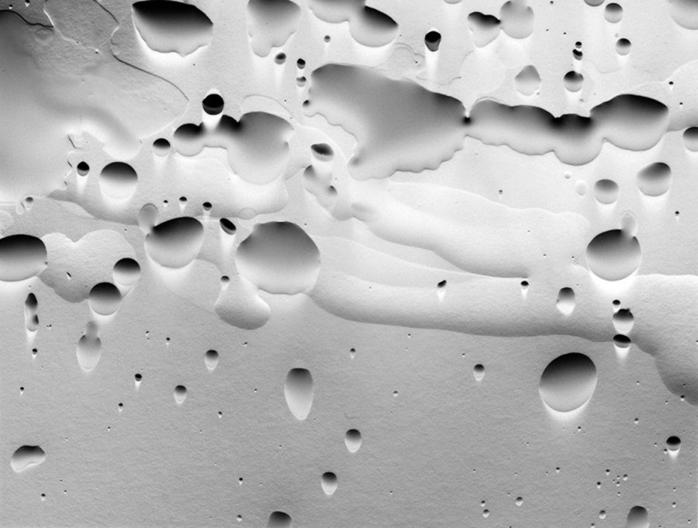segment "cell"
I'll return each instance as SVG.
<instances>
[{"instance_id":"cell-1","label":"cell","mask_w":698,"mask_h":528,"mask_svg":"<svg viewBox=\"0 0 698 528\" xmlns=\"http://www.w3.org/2000/svg\"><path fill=\"white\" fill-rule=\"evenodd\" d=\"M301 109L305 117H321L354 138L347 169L359 181L437 171L467 138L463 102L369 66L317 68Z\"/></svg>"},{"instance_id":"cell-2","label":"cell","mask_w":698,"mask_h":528,"mask_svg":"<svg viewBox=\"0 0 698 528\" xmlns=\"http://www.w3.org/2000/svg\"><path fill=\"white\" fill-rule=\"evenodd\" d=\"M467 138L527 156L554 152L562 164L576 166L586 151L587 125L584 116L573 113L554 117L543 108L487 99L467 116Z\"/></svg>"},{"instance_id":"cell-3","label":"cell","mask_w":698,"mask_h":528,"mask_svg":"<svg viewBox=\"0 0 698 528\" xmlns=\"http://www.w3.org/2000/svg\"><path fill=\"white\" fill-rule=\"evenodd\" d=\"M235 265L242 278L262 292L297 295L316 282L321 256L300 226L272 221L254 226L236 250Z\"/></svg>"},{"instance_id":"cell-4","label":"cell","mask_w":698,"mask_h":528,"mask_svg":"<svg viewBox=\"0 0 698 528\" xmlns=\"http://www.w3.org/2000/svg\"><path fill=\"white\" fill-rule=\"evenodd\" d=\"M204 124L205 149H224L229 169L245 184H271L287 168L294 134L287 119L251 111L239 121L224 115L211 126Z\"/></svg>"},{"instance_id":"cell-5","label":"cell","mask_w":698,"mask_h":528,"mask_svg":"<svg viewBox=\"0 0 698 528\" xmlns=\"http://www.w3.org/2000/svg\"><path fill=\"white\" fill-rule=\"evenodd\" d=\"M132 18L143 41L153 51L187 56L211 43L214 25L198 6L171 0L132 4Z\"/></svg>"},{"instance_id":"cell-6","label":"cell","mask_w":698,"mask_h":528,"mask_svg":"<svg viewBox=\"0 0 698 528\" xmlns=\"http://www.w3.org/2000/svg\"><path fill=\"white\" fill-rule=\"evenodd\" d=\"M604 144L630 151L656 147L668 131L670 111L666 104L646 96L621 94L590 111Z\"/></svg>"},{"instance_id":"cell-7","label":"cell","mask_w":698,"mask_h":528,"mask_svg":"<svg viewBox=\"0 0 698 528\" xmlns=\"http://www.w3.org/2000/svg\"><path fill=\"white\" fill-rule=\"evenodd\" d=\"M597 370L587 355H560L551 362L540 378L542 400L558 413H570L587 403L596 390Z\"/></svg>"},{"instance_id":"cell-8","label":"cell","mask_w":698,"mask_h":528,"mask_svg":"<svg viewBox=\"0 0 698 528\" xmlns=\"http://www.w3.org/2000/svg\"><path fill=\"white\" fill-rule=\"evenodd\" d=\"M309 9L330 24L347 22L352 39L368 48H382L393 42L399 25L390 16L371 8L365 0H308Z\"/></svg>"},{"instance_id":"cell-9","label":"cell","mask_w":698,"mask_h":528,"mask_svg":"<svg viewBox=\"0 0 698 528\" xmlns=\"http://www.w3.org/2000/svg\"><path fill=\"white\" fill-rule=\"evenodd\" d=\"M302 11L290 0H250L246 23L252 52L266 58L281 48L300 28Z\"/></svg>"},{"instance_id":"cell-10","label":"cell","mask_w":698,"mask_h":528,"mask_svg":"<svg viewBox=\"0 0 698 528\" xmlns=\"http://www.w3.org/2000/svg\"><path fill=\"white\" fill-rule=\"evenodd\" d=\"M204 227L197 219L178 217L155 225L145 238L146 251L161 267L179 270L197 258Z\"/></svg>"},{"instance_id":"cell-11","label":"cell","mask_w":698,"mask_h":528,"mask_svg":"<svg viewBox=\"0 0 698 528\" xmlns=\"http://www.w3.org/2000/svg\"><path fill=\"white\" fill-rule=\"evenodd\" d=\"M588 267L597 277L608 282L624 280L633 274L642 262L639 241L622 229L597 234L586 251Z\"/></svg>"},{"instance_id":"cell-12","label":"cell","mask_w":698,"mask_h":528,"mask_svg":"<svg viewBox=\"0 0 698 528\" xmlns=\"http://www.w3.org/2000/svg\"><path fill=\"white\" fill-rule=\"evenodd\" d=\"M48 264L44 241L33 235L0 239V281L16 282L36 277Z\"/></svg>"},{"instance_id":"cell-13","label":"cell","mask_w":698,"mask_h":528,"mask_svg":"<svg viewBox=\"0 0 698 528\" xmlns=\"http://www.w3.org/2000/svg\"><path fill=\"white\" fill-rule=\"evenodd\" d=\"M285 397L291 413L299 420L310 414L314 402V380L307 369L296 368L289 372L285 382Z\"/></svg>"},{"instance_id":"cell-14","label":"cell","mask_w":698,"mask_h":528,"mask_svg":"<svg viewBox=\"0 0 698 528\" xmlns=\"http://www.w3.org/2000/svg\"><path fill=\"white\" fill-rule=\"evenodd\" d=\"M139 176L132 166L122 161L105 166L99 174V186L103 194L114 200H126L137 190Z\"/></svg>"},{"instance_id":"cell-15","label":"cell","mask_w":698,"mask_h":528,"mask_svg":"<svg viewBox=\"0 0 698 528\" xmlns=\"http://www.w3.org/2000/svg\"><path fill=\"white\" fill-rule=\"evenodd\" d=\"M501 29L514 39H527L533 34L534 9L524 1L505 2L500 9Z\"/></svg>"},{"instance_id":"cell-16","label":"cell","mask_w":698,"mask_h":528,"mask_svg":"<svg viewBox=\"0 0 698 528\" xmlns=\"http://www.w3.org/2000/svg\"><path fill=\"white\" fill-rule=\"evenodd\" d=\"M672 181V169L664 162H654L646 166L638 171L636 180L639 191L648 197L666 194Z\"/></svg>"},{"instance_id":"cell-17","label":"cell","mask_w":698,"mask_h":528,"mask_svg":"<svg viewBox=\"0 0 698 528\" xmlns=\"http://www.w3.org/2000/svg\"><path fill=\"white\" fill-rule=\"evenodd\" d=\"M204 124H186L176 129L174 148L179 155L192 158L201 154L204 147Z\"/></svg>"},{"instance_id":"cell-18","label":"cell","mask_w":698,"mask_h":528,"mask_svg":"<svg viewBox=\"0 0 698 528\" xmlns=\"http://www.w3.org/2000/svg\"><path fill=\"white\" fill-rule=\"evenodd\" d=\"M122 294L119 289L111 282H99L94 285L89 294V304L94 313L101 317L115 314L121 307Z\"/></svg>"},{"instance_id":"cell-19","label":"cell","mask_w":698,"mask_h":528,"mask_svg":"<svg viewBox=\"0 0 698 528\" xmlns=\"http://www.w3.org/2000/svg\"><path fill=\"white\" fill-rule=\"evenodd\" d=\"M467 24L474 44L480 49L494 41L502 31L499 19L481 12H472L468 15Z\"/></svg>"},{"instance_id":"cell-20","label":"cell","mask_w":698,"mask_h":528,"mask_svg":"<svg viewBox=\"0 0 698 528\" xmlns=\"http://www.w3.org/2000/svg\"><path fill=\"white\" fill-rule=\"evenodd\" d=\"M102 344L99 337L98 325L89 322L86 333L76 344V357L79 365L86 371L94 369L101 359Z\"/></svg>"},{"instance_id":"cell-21","label":"cell","mask_w":698,"mask_h":528,"mask_svg":"<svg viewBox=\"0 0 698 528\" xmlns=\"http://www.w3.org/2000/svg\"><path fill=\"white\" fill-rule=\"evenodd\" d=\"M670 15L674 22L684 29L697 31L698 29V1L697 0H684V1H669Z\"/></svg>"},{"instance_id":"cell-22","label":"cell","mask_w":698,"mask_h":528,"mask_svg":"<svg viewBox=\"0 0 698 528\" xmlns=\"http://www.w3.org/2000/svg\"><path fill=\"white\" fill-rule=\"evenodd\" d=\"M141 268L139 262L132 258H123L113 267V279L121 287H132L139 280Z\"/></svg>"},{"instance_id":"cell-23","label":"cell","mask_w":698,"mask_h":528,"mask_svg":"<svg viewBox=\"0 0 698 528\" xmlns=\"http://www.w3.org/2000/svg\"><path fill=\"white\" fill-rule=\"evenodd\" d=\"M46 457V454L41 447L23 446L13 454L11 464L13 470L21 472L32 464L43 463Z\"/></svg>"},{"instance_id":"cell-24","label":"cell","mask_w":698,"mask_h":528,"mask_svg":"<svg viewBox=\"0 0 698 528\" xmlns=\"http://www.w3.org/2000/svg\"><path fill=\"white\" fill-rule=\"evenodd\" d=\"M542 79L537 68L533 65L525 66L514 78L515 89L525 97H531L539 91Z\"/></svg>"},{"instance_id":"cell-25","label":"cell","mask_w":698,"mask_h":528,"mask_svg":"<svg viewBox=\"0 0 698 528\" xmlns=\"http://www.w3.org/2000/svg\"><path fill=\"white\" fill-rule=\"evenodd\" d=\"M594 194L597 201L604 205L613 204L619 199V186L611 180L597 181L594 186Z\"/></svg>"},{"instance_id":"cell-26","label":"cell","mask_w":698,"mask_h":528,"mask_svg":"<svg viewBox=\"0 0 698 528\" xmlns=\"http://www.w3.org/2000/svg\"><path fill=\"white\" fill-rule=\"evenodd\" d=\"M38 307V300L35 294H29L25 303L26 327L29 332H36L39 327Z\"/></svg>"},{"instance_id":"cell-27","label":"cell","mask_w":698,"mask_h":528,"mask_svg":"<svg viewBox=\"0 0 698 528\" xmlns=\"http://www.w3.org/2000/svg\"><path fill=\"white\" fill-rule=\"evenodd\" d=\"M612 320H613L614 328L620 334L627 333V332L630 331V329L633 327L634 323V315L631 313L630 309L628 308L620 309L619 311H617L613 315Z\"/></svg>"},{"instance_id":"cell-28","label":"cell","mask_w":698,"mask_h":528,"mask_svg":"<svg viewBox=\"0 0 698 528\" xmlns=\"http://www.w3.org/2000/svg\"><path fill=\"white\" fill-rule=\"evenodd\" d=\"M557 307L564 314H570L576 307V294L573 289L566 287L562 289L558 294Z\"/></svg>"},{"instance_id":"cell-29","label":"cell","mask_w":698,"mask_h":528,"mask_svg":"<svg viewBox=\"0 0 698 528\" xmlns=\"http://www.w3.org/2000/svg\"><path fill=\"white\" fill-rule=\"evenodd\" d=\"M627 526L629 527H647L649 526L648 512L643 507H634L627 517Z\"/></svg>"},{"instance_id":"cell-30","label":"cell","mask_w":698,"mask_h":528,"mask_svg":"<svg viewBox=\"0 0 698 528\" xmlns=\"http://www.w3.org/2000/svg\"><path fill=\"white\" fill-rule=\"evenodd\" d=\"M202 107H204V111L209 115H218L224 108V99L217 94L209 95L208 97L204 99V102H202Z\"/></svg>"},{"instance_id":"cell-31","label":"cell","mask_w":698,"mask_h":528,"mask_svg":"<svg viewBox=\"0 0 698 528\" xmlns=\"http://www.w3.org/2000/svg\"><path fill=\"white\" fill-rule=\"evenodd\" d=\"M584 76L577 71L567 72L564 77V88L570 92L580 91L584 87Z\"/></svg>"},{"instance_id":"cell-32","label":"cell","mask_w":698,"mask_h":528,"mask_svg":"<svg viewBox=\"0 0 698 528\" xmlns=\"http://www.w3.org/2000/svg\"><path fill=\"white\" fill-rule=\"evenodd\" d=\"M683 141L684 147H686L688 151L692 152H697L698 151V127L697 126H692V127L688 128L683 134Z\"/></svg>"},{"instance_id":"cell-33","label":"cell","mask_w":698,"mask_h":528,"mask_svg":"<svg viewBox=\"0 0 698 528\" xmlns=\"http://www.w3.org/2000/svg\"><path fill=\"white\" fill-rule=\"evenodd\" d=\"M623 16L624 9L617 3H610L604 9V18L611 24H617V23L620 22L622 21Z\"/></svg>"},{"instance_id":"cell-34","label":"cell","mask_w":698,"mask_h":528,"mask_svg":"<svg viewBox=\"0 0 698 528\" xmlns=\"http://www.w3.org/2000/svg\"><path fill=\"white\" fill-rule=\"evenodd\" d=\"M291 517L284 512H274L269 518L268 527H290Z\"/></svg>"},{"instance_id":"cell-35","label":"cell","mask_w":698,"mask_h":528,"mask_svg":"<svg viewBox=\"0 0 698 528\" xmlns=\"http://www.w3.org/2000/svg\"><path fill=\"white\" fill-rule=\"evenodd\" d=\"M362 434L358 430H349L347 432L346 436H345V444L348 448V450L354 453L360 449L362 446Z\"/></svg>"},{"instance_id":"cell-36","label":"cell","mask_w":698,"mask_h":528,"mask_svg":"<svg viewBox=\"0 0 698 528\" xmlns=\"http://www.w3.org/2000/svg\"><path fill=\"white\" fill-rule=\"evenodd\" d=\"M321 487L327 494H334L338 487L337 477L334 473L324 474V476L321 477Z\"/></svg>"},{"instance_id":"cell-37","label":"cell","mask_w":698,"mask_h":528,"mask_svg":"<svg viewBox=\"0 0 698 528\" xmlns=\"http://www.w3.org/2000/svg\"><path fill=\"white\" fill-rule=\"evenodd\" d=\"M171 144L165 139H156L152 144V151L159 158H164L171 151Z\"/></svg>"},{"instance_id":"cell-38","label":"cell","mask_w":698,"mask_h":528,"mask_svg":"<svg viewBox=\"0 0 698 528\" xmlns=\"http://www.w3.org/2000/svg\"><path fill=\"white\" fill-rule=\"evenodd\" d=\"M631 49H632V43L630 42L629 39H618L616 44V51L618 55L627 56L629 54Z\"/></svg>"},{"instance_id":"cell-39","label":"cell","mask_w":698,"mask_h":528,"mask_svg":"<svg viewBox=\"0 0 698 528\" xmlns=\"http://www.w3.org/2000/svg\"><path fill=\"white\" fill-rule=\"evenodd\" d=\"M205 363L209 370L214 369L219 363V354L214 350L207 352L205 354Z\"/></svg>"},{"instance_id":"cell-40","label":"cell","mask_w":698,"mask_h":528,"mask_svg":"<svg viewBox=\"0 0 698 528\" xmlns=\"http://www.w3.org/2000/svg\"><path fill=\"white\" fill-rule=\"evenodd\" d=\"M614 344L617 348L627 349L629 348L632 342H631L629 337L623 334H618L613 339Z\"/></svg>"},{"instance_id":"cell-41","label":"cell","mask_w":698,"mask_h":528,"mask_svg":"<svg viewBox=\"0 0 698 528\" xmlns=\"http://www.w3.org/2000/svg\"><path fill=\"white\" fill-rule=\"evenodd\" d=\"M187 394L188 391L184 387H182V385H178V387L175 388L174 391L175 400L177 401L178 404L184 403L186 397H187Z\"/></svg>"},{"instance_id":"cell-42","label":"cell","mask_w":698,"mask_h":528,"mask_svg":"<svg viewBox=\"0 0 698 528\" xmlns=\"http://www.w3.org/2000/svg\"><path fill=\"white\" fill-rule=\"evenodd\" d=\"M667 447L668 448V450L672 452H677L679 450V448L681 447L680 438H678L677 437H671L668 438L667 441Z\"/></svg>"},{"instance_id":"cell-43","label":"cell","mask_w":698,"mask_h":528,"mask_svg":"<svg viewBox=\"0 0 698 528\" xmlns=\"http://www.w3.org/2000/svg\"><path fill=\"white\" fill-rule=\"evenodd\" d=\"M485 374V368L483 365L478 364L474 368V374L478 381L483 379Z\"/></svg>"},{"instance_id":"cell-44","label":"cell","mask_w":698,"mask_h":528,"mask_svg":"<svg viewBox=\"0 0 698 528\" xmlns=\"http://www.w3.org/2000/svg\"><path fill=\"white\" fill-rule=\"evenodd\" d=\"M89 165L86 162H81L78 166L79 174L81 176H85L89 174Z\"/></svg>"},{"instance_id":"cell-45","label":"cell","mask_w":698,"mask_h":528,"mask_svg":"<svg viewBox=\"0 0 698 528\" xmlns=\"http://www.w3.org/2000/svg\"><path fill=\"white\" fill-rule=\"evenodd\" d=\"M586 2L587 4L588 5L597 6L603 4L604 1H597V0H594V1H586Z\"/></svg>"},{"instance_id":"cell-46","label":"cell","mask_w":698,"mask_h":528,"mask_svg":"<svg viewBox=\"0 0 698 528\" xmlns=\"http://www.w3.org/2000/svg\"><path fill=\"white\" fill-rule=\"evenodd\" d=\"M523 502H524L523 498H522V497H518L517 498V504H518V506H521V504H523Z\"/></svg>"},{"instance_id":"cell-47","label":"cell","mask_w":698,"mask_h":528,"mask_svg":"<svg viewBox=\"0 0 698 528\" xmlns=\"http://www.w3.org/2000/svg\"><path fill=\"white\" fill-rule=\"evenodd\" d=\"M487 514H489V511H484V516L487 517Z\"/></svg>"}]
</instances>
